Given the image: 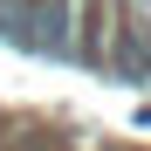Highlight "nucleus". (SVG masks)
Masks as SVG:
<instances>
[{"label": "nucleus", "mask_w": 151, "mask_h": 151, "mask_svg": "<svg viewBox=\"0 0 151 151\" xmlns=\"http://www.w3.org/2000/svg\"><path fill=\"white\" fill-rule=\"evenodd\" d=\"M21 151H48V144H21Z\"/></svg>", "instance_id": "7ed1b4c3"}, {"label": "nucleus", "mask_w": 151, "mask_h": 151, "mask_svg": "<svg viewBox=\"0 0 151 151\" xmlns=\"http://www.w3.org/2000/svg\"><path fill=\"white\" fill-rule=\"evenodd\" d=\"M0 41L55 55V62H76V0H7Z\"/></svg>", "instance_id": "f257e3e1"}, {"label": "nucleus", "mask_w": 151, "mask_h": 151, "mask_svg": "<svg viewBox=\"0 0 151 151\" xmlns=\"http://www.w3.org/2000/svg\"><path fill=\"white\" fill-rule=\"evenodd\" d=\"M137 62H144V83H151V28L137 35Z\"/></svg>", "instance_id": "f03ea898"}]
</instances>
